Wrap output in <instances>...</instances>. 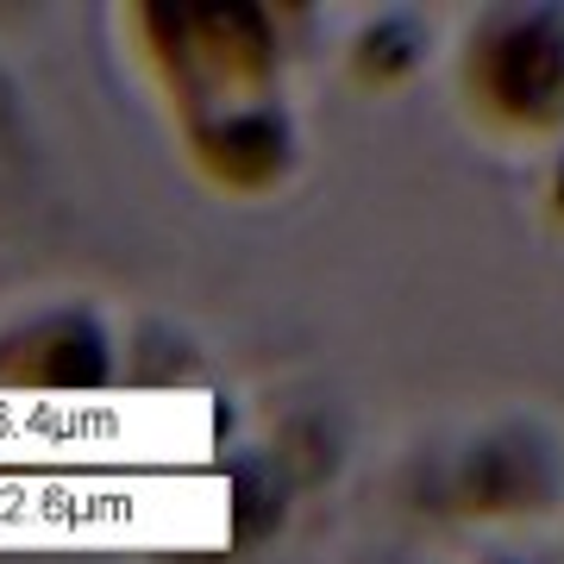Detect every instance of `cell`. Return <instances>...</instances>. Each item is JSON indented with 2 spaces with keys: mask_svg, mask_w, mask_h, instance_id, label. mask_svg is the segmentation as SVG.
<instances>
[{
  "mask_svg": "<svg viewBox=\"0 0 564 564\" xmlns=\"http://www.w3.org/2000/svg\"><path fill=\"white\" fill-rule=\"evenodd\" d=\"M144 51L170 82L188 151L220 188L258 195L289 176L295 132L282 113L276 25L263 7H195L158 0L132 13Z\"/></svg>",
  "mask_w": 564,
  "mask_h": 564,
  "instance_id": "cell-1",
  "label": "cell"
},
{
  "mask_svg": "<svg viewBox=\"0 0 564 564\" xmlns=\"http://www.w3.org/2000/svg\"><path fill=\"white\" fill-rule=\"evenodd\" d=\"M470 82L508 126L564 120V20L558 13H502L470 44Z\"/></svg>",
  "mask_w": 564,
  "mask_h": 564,
  "instance_id": "cell-2",
  "label": "cell"
},
{
  "mask_svg": "<svg viewBox=\"0 0 564 564\" xmlns=\"http://www.w3.org/2000/svg\"><path fill=\"white\" fill-rule=\"evenodd\" d=\"M113 377L107 326L82 307H57L0 333V389L13 395H95Z\"/></svg>",
  "mask_w": 564,
  "mask_h": 564,
  "instance_id": "cell-3",
  "label": "cell"
},
{
  "mask_svg": "<svg viewBox=\"0 0 564 564\" xmlns=\"http://www.w3.org/2000/svg\"><path fill=\"white\" fill-rule=\"evenodd\" d=\"M464 484H470V502L477 508H527V502H545L552 470L540 464V445L502 440V445H489L484 458H470Z\"/></svg>",
  "mask_w": 564,
  "mask_h": 564,
  "instance_id": "cell-4",
  "label": "cell"
},
{
  "mask_svg": "<svg viewBox=\"0 0 564 564\" xmlns=\"http://www.w3.org/2000/svg\"><path fill=\"white\" fill-rule=\"evenodd\" d=\"M414 63H421V32L408 20H383L358 39V76L364 82H395V76H408Z\"/></svg>",
  "mask_w": 564,
  "mask_h": 564,
  "instance_id": "cell-5",
  "label": "cell"
}]
</instances>
